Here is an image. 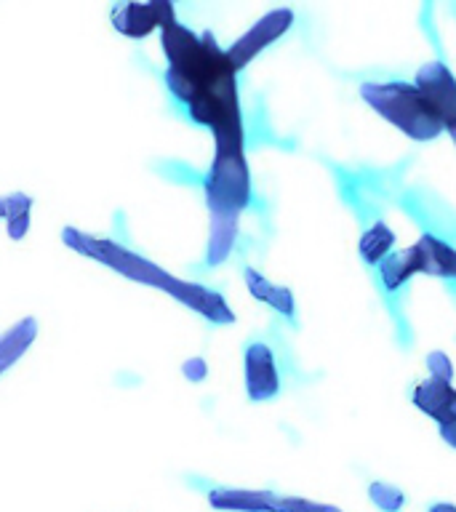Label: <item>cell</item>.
Returning <instances> with one entry per match:
<instances>
[{
  "label": "cell",
  "mask_w": 456,
  "mask_h": 512,
  "mask_svg": "<svg viewBox=\"0 0 456 512\" xmlns=\"http://www.w3.org/2000/svg\"><path fill=\"white\" fill-rule=\"evenodd\" d=\"M160 43L168 59L166 86L179 102L190 104L200 91L235 80L227 51L216 46L211 32L198 35L184 24L174 22L160 27Z\"/></svg>",
  "instance_id": "obj_1"
},
{
  "label": "cell",
  "mask_w": 456,
  "mask_h": 512,
  "mask_svg": "<svg viewBox=\"0 0 456 512\" xmlns=\"http://www.w3.org/2000/svg\"><path fill=\"white\" fill-rule=\"evenodd\" d=\"M360 96H363V102L376 115L390 120L392 126L400 128L403 134L416 139V142H432L435 136L446 131V126L430 110V104L424 102V96L419 94L416 86H408V83H400V80H392V83H363Z\"/></svg>",
  "instance_id": "obj_2"
},
{
  "label": "cell",
  "mask_w": 456,
  "mask_h": 512,
  "mask_svg": "<svg viewBox=\"0 0 456 512\" xmlns=\"http://www.w3.org/2000/svg\"><path fill=\"white\" fill-rule=\"evenodd\" d=\"M62 238L70 248H75L80 254L91 256L96 262L107 264V267L118 270L120 275H126V278L136 280V283L155 286L160 288V291H166V294L174 288V275H168L166 270H160V267H155V264L142 259V256H136L134 251H128V248L112 243V240L91 238V235H83V232L72 230V227H67V230L62 232Z\"/></svg>",
  "instance_id": "obj_3"
},
{
  "label": "cell",
  "mask_w": 456,
  "mask_h": 512,
  "mask_svg": "<svg viewBox=\"0 0 456 512\" xmlns=\"http://www.w3.org/2000/svg\"><path fill=\"white\" fill-rule=\"evenodd\" d=\"M251 200V176H248L243 150L216 152L211 171L206 174V203L211 216H238Z\"/></svg>",
  "instance_id": "obj_4"
},
{
  "label": "cell",
  "mask_w": 456,
  "mask_h": 512,
  "mask_svg": "<svg viewBox=\"0 0 456 512\" xmlns=\"http://www.w3.org/2000/svg\"><path fill=\"white\" fill-rule=\"evenodd\" d=\"M291 24H294V11L291 8H278V11H270L267 16H262L243 38H238L227 48V59H230L232 70H243L259 51H264L270 43L283 38L291 30Z\"/></svg>",
  "instance_id": "obj_5"
},
{
  "label": "cell",
  "mask_w": 456,
  "mask_h": 512,
  "mask_svg": "<svg viewBox=\"0 0 456 512\" xmlns=\"http://www.w3.org/2000/svg\"><path fill=\"white\" fill-rule=\"evenodd\" d=\"M416 88L424 96V102L430 104V110L446 126H456V78L451 75L446 64L430 62L416 72Z\"/></svg>",
  "instance_id": "obj_6"
},
{
  "label": "cell",
  "mask_w": 456,
  "mask_h": 512,
  "mask_svg": "<svg viewBox=\"0 0 456 512\" xmlns=\"http://www.w3.org/2000/svg\"><path fill=\"white\" fill-rule=\"evenodd\" d=\"M174 6L166 0H152V3H118L112 8V27L128 38H147L152 30L174 24Z\"/></svg>",
  "instance_id": "obj_7"
},
{
  "label": "cell",
  "mask_w": 456,
  "mask_h": 512,
  "mask_svg": "<svg viewBox=\"0 0 456 512\" xmlns=\"http://www.w3.org/2000/svg\"><path fill=\"white\" fill-rule=\"evenodd\" d=\"M246 390L251 400H270L278 395L280 376L275 355L267 344L256 342L246 350Z\"/></svg>",
  "instance_id": "obj_8"
},
{
  "label": "cell",
  "mask_w": 456,
  "mask_h": 512,
  "mask_svg": "<svg viewBox=\"0 0 456 512\" xmlns=\"http://www.w3.org/2000/svg\"><path fill=\"white\" fill-rule=\"evenodd\" d=\"M414 406L430 419H435L440 427L456 422V390L451 387V382L430 376L414 390Z\"/></svg>",
  "instance_id": "obj_9"
},
{
  "label": "cell",
  "mask_w": 456,
  "mask_h": 512,
  "mask_svg": "<svg viewBox=\"0 0 456 512\" xmlns=\"http://www.w3.org/2000/svg\"><path fill=\"white\" fill-rule=\"evenodd\" d=\"M168 294L174 296V299H179L182 304H187V307H192L195 312H200V315H206L211 323H232L235 320V315H232V310L224 304V299L216 291H211V288H203L198 286V283H187V280H179L176 278L174 288L168 291Z\"/></svg>",
  "instance_id": "obj_10"
},
{
  "label": "cell",
  "mask_w": 456,
  "mask_h": 512,
  "mask_svg": "<svg viewBox=\"0 0 456 512\" xmlns=\"http://www.w3.org/2000/svg\"><path fill=\"white\" fill-rule=\"evenodd\" d=\"M278 499L280 496L272 491H251V488H216L208 494V502L216 510L235 512H275Z\"/></svg>",
  "instance_id": "obj_11"
},
{
  "label": "cell",
  "mask_w": 456,
  "mask_h": 512,
  "mask_svg": "<svg viewBox=\"0 0 456 512\" xmlns=\"http://www.w3.org/2000/svg\"><path fill=\"white\" fill-rule=\"evenodd\" d=\"M414 246L422 259V272L435 275V278H456V248H451L435 235H422Z\"/></svg>",
  "instance_id": "obj_12"
},
{
  "label": "cell",
  "mask_w": 456,
  "mask_h": 512,
  "mask_svg": "<svg viewBox=\"0 0 456 512\" xmlns=\"http://www.w3.org/2000/svg\"><path fill=\"white\" fill-rule=\"evenodd\" d=\"M243 275H246V286L254 299L270 304L272 310H278L280 315H286V318H294V294H291L288 288L270 283V280L264 278L262 272H256L254 267H246Z\"/></svg>",
  "instance_id": "obj_13"
},
{
  "label": "cell",
  "mask_w": 456,
  "mask_h": 512,
  "mask_svg": "<svg viewBox=\"0 0 456 512\" xmlns=\"http://www.w3.org/2000/svg\"><path fill=\"white\" fill-rule=\"evenodd\" d=\"M238 238V216H211V235H208L206 262L211 267L222 264L230 256Z\"/></svg>",
  "instance_id": "obj_14"
},
{
  "label": "cell",
  "mask_w": 456,
  "mask_h": 512,
  "mask_svg": "<svg viewBox=\"0 0 456 512\" xmlns=\"http://www.w3.org/2000/svg\"><path fill=\"white\" fill-rule=\"evenodd\" d=\"M379 272H382V283L390 291H398L403 283H406L411 275L422 272V259H419V251L416 246L406 248V251H398V254H390L379 264Z\"/></svg>",
  "instance_id": "obj_15"
},
{
  "label": "cell",
  "mask_w": 456,
  "mask_h": 512,
  "mask_svg": "<svg viewBox=\"0 0 456 512\" xmlns=\"http://www.w3.org/2000/svg\"><path fill=\"white\" fill-rule=\"evenodd\" d=\"M35 334H38V323H35V318H24L22 323H16V326L0 339V368H3V371H6L16 358H22V352L35 342Z\"/></svg>",
  "instance_id": "obj_16"
},
{
  "label": "cell",
  "mask_w": 456,
  "mask_h": 512,
  "mask_svg": "<svg viewBox=\"0 0 456 512\" xmlns=\"http://www.w3.org/2000/svg\"><path fill=\"white\" fill-rule=\"evenodd\" d=\"M395 246V235L384 222H376L371 230L360 238V256L368 264H382Z\"/></svg>",
  "instance_id": "obj_17"
},
{
  "label": "cell",
  "mask_w": 456,
  "mask_h": 512,
  "mask_svg": "<svg viewBox=\"0 0 456 512\" xmlns=\"http://www.w3.org/2000/svg\"><path fill=\"white\" fill-rule=\"evenodd\" d=\"M30 206L32 200L22 192H16V195H8L3 198L0 208H3V219H6V230L11 235V240L24 238V232L30 227Z\"/></svg>",
  "instance_id": "obj_18"
},
{
  "label": "cell",
  "mask_w": 456,
  "mask_h": 512,
  "mask_svg": "<svg viewBox=\"0 0 456 512\" xmlns=\"http://www.w3.org/2000/svg\"><path fill=\"white\" fill-rule=\"evenodd\" d=\"M368 496H371V502L384 512H400V507L406 504L403 491H398L395 486H387V483H371Z\"/></svg>",
  "instance_id": "obj_19"
},
{
  "label": "cell",
  "mask_w": 456,
  "mask_h": 512,
  "mask_svg": "<svg viewBox=\"0 0 456 512\" xmlns=\"http://www.w3.org/2000/svg\"><path fill=\"white\" fill-rule=\"evenodd\" d=\"M275 512H342L339 507H331V504H318L307 502V499H296V496H280L278 510Z\"/></svg>",
  "instance_id": "obj_20"
},
{
  "label": "cell",
  "mask_w": 456,
  "mask_h": 512,
  "mask_svg": "<svg viewBox=\"0 0 456 512\" xmlns=\"http://www.w3.org/2000/svg\"><path fill=\"white\" fill-rule=\"evenodd\" d=\"M427 368H430L432 379L451 382V376H454V366H451V360H448L446 352H430V355H427Z\"/></svg>",
  "instance_id": "obj_21"
},
{
  "label": "cell",
  "mask_w": 456,
  "mask_h": 512,
  "mask_svg": "<svg viewBox=\"0 0 456 512\" xmlns=\"http://www.w3.org/2000/svg\"><path fill=\"white\" fill-rule=\"evenodd\" d=\"M184 374L190 376V379H203L206 376V366H203V360H190L187 366H184Z\"/></svg>",
  "instance_id": "obj_22"
},
{
  "label": "cell",
  "mask_w": 456,
  "mask_h": 512,
  "mask_svg": "<svg viewBox=\"0 0 456 512\" xmlns=\"http://www.w3.org/2000/svg\"><path fill=\"white\" fill-rule=\"evenodd\" d=\"M440 438L446 440L451 448H456V422L454 424H443V427H440Z\"/></svg>",
  "instance_id": "obj_23"
},
{
  "label": "cell",
  "mask_w": 456,
  "mask_h": 512,
  "mask_svg": "<svg viewBox=\"0 0 456 512\" xmlns=\"http://www.w3.org/2000/svg\"><path fill=\"white\" fill-rule=\"evenodd\" d=\"M430 512H456V507L448 502H438V504H432Z\"/></svg>",
  "instance_id": "obj_24"
},
{
  "label": "cell",
  "mask_w": 456,
  "mask_h": 512,
  "mask_svg": "<svg viewBox=\"0 0 456 512\" xmlns=\"http://www.w3.org/2000/svg\"><path fill=\"white\" fill-rule=\"evenodd\" d=\"M448 136H451V139H454V144H456V126L448 128Z\"/></svg>",
  "instance_id": "obj_25"
}]
</instances>
